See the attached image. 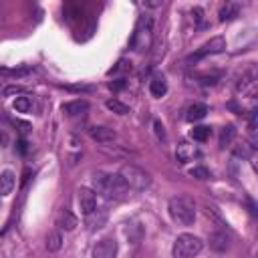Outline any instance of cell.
I'll return each mask as SVG.
<instances>
[{
	"label": "cell",
	"mask_w": 258,
	"mask_h": 258,
	"mask_svg": "<svg viewBox=\"0 0 258 258\" xmlns=\"http://www.w3.org/2000/svg\"><path fill=\"white\" fill-rule=\"evenodd\" d=\"M93 185H95L93 191H99L105 200H123L129 194V187L119 173L97 171L93 175Z\"/></svg>",
	"instance_id": "1"
},
{
	"label": "cell",
	"mask_w": 258,
	"mask_h": 258,
	"mask_svg": "<svg viewBox=\"0 0 258 258\" xmlns=\"http://www.w3.org/2000/svg\"><path fill=\"white\" fill-rule=\"evenodd\" d=\"M167 212L173 222L181 226H191L196 222V204L187 196H173L167 202Z\"/></svg>",
	"instance_id": "2"
},
{
	"label": "cell",
	"mask_w": 258,
	"mask_h": 258,
	"mask_svg": "<svg viewBox=\"0 0 258 258\" xmlns=\"http://www.w3.org/2000/svg\"><path fill=\"white\" fill-rule=\"evenodd\" d=\"M153 24H155V18L145 12L139 16L137 20V26H135V32H133V38H131V44L135 50L143 52L151 46V38H153Z\"/></svg>",
	"instance_id": "3"
},
{
	"label": "cell",
	"mask_w": 258,
	"mask_h": 258,
	"mask_svg": "<svg viewBox=\"0 0 258 258\" xmlns=\"http://www.w3.org/2000/svg\"><path fill=\"white\" fill-rule=\"evenodd\" d=\"M119 175L123 177V181L127 183V187L129 189H135V191H143V189H147L151 185V175L143 167H139L135 163H125L121 167Z\"/></svg>",
	"instance_id": "4"
},
{
	"label": "cell",
	"mask_w": 258,
	"mask_h": 258,
	"mask_svg": "<svg viewBox=\"0 0 258 258\" xmlns=\"http://www.w3.org/2000/svg\"><path fill=\"white\" fill-rule=\"evenodd\" d=\"M204 248V242L194 236V234H179L173 242V248H171V254L173 258H194L202 252Z\"/></svg>",
	"instance_id": "5"
},
{
	"label": "cell",
	"mask_w": 258,
	"mask_h": 258,
	"mask_svg": "<svg viewBox=\"0 0 258 258\" xmlns=\"http://www.w3.org/2000/svg\"><path fill=\"white\" fill-rule=\"evenodd\" d=\"M236 89H238V93L244 95V97H254V95H256V89H258V71H256L254 64H250V67L242 73V77H240Z\"/></svg>",
	"instance_id": "6"
},
{
	"label": "cell",
	"mask_w": 258,
	"mask_h": 258,
	"mask_svg": "<svg viewBox=\"0 0 258 258\" xmlns=\"http://www.w3.org/2000/svg\"><path fill=\"white\" fill-rule=\"evenodd\" d=\"M77 202H79V208L85 216H89L97 210V194L91 187H81L77 191Z\"/></svg>",
	"instance_id": "7"
},
{
	"label": "cell",
	"mask_w": 258,
	"mask_h": 258,
	"mask_svg": "<svg viewBox=\"0 0 258 258\" xmlns=\"http://www.w3.org/2000/svg\"><path fill=\"white\" fill-rule=\"evenodd\" d=\"M224 50H226V38L224 36H214L198 48L194 58H202V56H208V54H218V52H224Z\"/></svg>",
	"instance_id": "8"
},
{
	"label": "cell",
	"mask_w": 258,
	"mask_h": 258,
	"mask_svg": "<svg viewBox=\"0 0 258 258\" xmlns=\"http://www.w3.org/2000/svg\"><path fill=\"white\" fill-rule=\"evenodd\" d=\"M115 256H117L115 238H103L93 246V258H115Z\"/></svg>",
	"instance_id": "9"
},
{
	"label": "cell",
	"mask_w": 258,
	"mask_h": 258,
	"mask_svg": "<svg viewBox=\"0 0 258 258\" xmlns=\"http://www.w3.org/2000/svg\"><path fill=\"white\" fill-rule=\"evenodd\" d=\"M89 135L93 141L97 143H111L113 139H117V131L111 129V127H105V125H95L89 129Z\"/></svg>",
	"instance_id": "10"
},
{
	"label": "cell",
	"mask_w": 258,
	"mask_h": 258,
	"mask_svg": "<svg viewBox=\"0 0 258 258\" xmlns=\"http://www.w3.org/2000/svg\"><path fill=\"white\" fill-rule=\"evenodd\" d=\"M175 157H177L179 163H189V161H194V159L200 157V149H198L196 145L183 141V143L177 145V149H175Z\"/></svg>",
	"instance_id": "11"
},
{
	"label": "cell",
	"mask_w": 258,
	"mask_h": 258,
	"mask_svg": "<svg viewBox=\"0 0 258 258\" xmlns=\"http://www.w3.org/2000/svg\"><path fill=\"white\" fill-rule=\"evenodd\" d=\"M208 244H210V248L214 252H220L222 254V252H226L230 248V236L226 232H212Z\"/></svg>",
	"instance_id": "12"
},
{
	"label": "cell",
	"mask_w": 258,
	"mask_h": 258,
	"mask_svg": "<svg viewBox=\"0 0 258 258\" xmlns=\"http://www.w3.org/2000/svg\"><path fill=\"white\" fill-rule=\"evenodd\" d=\"M89 101L85 99H75V101H69V103H62V113L69 115V117H75V115H83L89 111Z\"/></svg>",
	"instance_id": "13"
},
{
	"label": "cell",
	"mask_w": 258,
	"mask_h": 258,
	"mask_svg": "<svg viewBox=\"0 0 258 258\" xmlns=\"http://www.w3.org/2000/svg\"><path fill=\"white\" fill-rule=\"evenodd\" d=\"M56 226L62 228V230H67V232H71V230H75V228L79 226V220H77V216H75L71 210L62 208V210L58 212V216H56Z\"/></svg>",
	"instance_id": "14"
},
{
	"label": "cell",
	"mask_w": 258,
	"mask_h": 258,
	"mask_svg": "<svg viewBox=\"0 0 258 258\" xmlns=\"http://www.w3.org/2000/svg\"><path fill=\"white\" fill-rule=\"evenodd\" d=\"M14 185H16V175H14V171H10V169L2 171V173H0V198H2V196H10L12 189H14Z\"/></svg>",
	"instance_id": "15"
},
{
	"label": "cell",
	"mask_w": 258,
	"mask_h": 258,
	"mask_svg": "<svg viewBox=\"0 0 258 258\" xmlns=\"http://www.w3.org/2000/svg\"><path fill=\"white\" fill-rule=\"evenodd\" d=\"M105 222H107V210H103V208H97L93 214L87 216V224H89L91 230H99V228H103Z\"/></svg>",
	"instance_id": "16"
},
{
	"label": "cell",
	"mask_w": 258,
	"mask_h": 258,
	"mask_svg": "<svg viewBox=\"0 0 258 258\" xmlns=\"http://www.w3.org/2000/svg\"><path fill=\"white\" fill-rule=\"evenodd\" d=\"M206 115H208V107H206L204 103H194V105H189L187 111H185V119L191 121V123L204 119Z\"/></svg>",
	"instance_id": "17"
},
{
	"label": "cell",
	"mask_w": 258,
	"mask_h": 258,
	"mask_svg": "<svg viewBox=\"0 0 258 258\" xmlns=\"http://www.w3.org/2000/svg\"><path fill=\"white\" fill-rule=\"evenodd\" d=\"M238 14H240V4H238V2H226V4L220 8V12H218V16H220L222 22L236 18Z\"/></svg>",
	"instance_id": "18"
},
{
	"label": "cell",
	"mask_w": 258,
	"mask_h": 258,
	"mask_svg": "<svg viewBox=\"0 0 258 258\" xmlns=\"http://www.w3.org/2000/svg\"><path fill=\"white\" fill-rule=\"evenodd\" d=\"M149 93H151L153 97H163V95L167 93V83H165V79H163V77H153V79L149 81Z\"/></svg>",
	"instance_id": "19"
},
{
	"label": "cell",
	"mask_w": 258,
	"mask_h": 258,
	"mask_svg": "<svg viewBox=\"0 0 258 258\" xmlns=\"http://www.w3.org/2000/svg\"><path fill=\"white\" fill-rule=\"evenodd\" d=\"M60 246H62V236H60V232H56V230L48 232V236H46V250H48V252H58Z\"/></svg>",
	"instance_id": "20"
},
{
	"label": "cell",
	"mask_w": 258,
	"mask_h": 258,
	"mask_svg": "<svg viewBox=\"0 0 258 258\" xmlns=\"http://www.w3.org/2000/svg\"><path fill=\"white\" fill-rule=\"evenodd\" d=\"M32 109H34V101L30 97H16V101H14L16 113H30Z\"/></svg>",
	"instance_id": "21"
},
{
	"label": "cell",
	"mask_w": 258,
	"mask_h": 258,
	"mask_svg": "<svg viewBox=\"0 0 258 258\" xmlns=\"http://www.w3.org/2000/svg\"><path fill=\"white\" fill-rule=\"evenodd\" d=\"M189 135H191V139H194V141L204 143V141H208V139H210L212 129H210V127H206V125H198V127H194V129L189 131Z\"/></svg>",
	"instance_id": "22"
},
{
	"label": "cell",
	"mask_w": 258,
	"mask_h": 258,
	"mask_svg": "<svg viewBox=\"0 0 258 258\" xmlns=\"http://www.w3.org/2000/svg\"><path fill=\"white\" fill-rule=\"evenodd\" d=\"M105 107H107L109 111L117 113V115H127V113H129V105H125V103L119 101V99H109V101L105 103Z\"/></svg>",
	"instance_id": "23"
},
{
	"label": "cell",
	"mask_w": 258,
	"mask_h": 258,
	"mask_svg": "<svg viewBox=\"0 0 258 258\" xmlns=\"http://www.w3.org/2000/svg\"><path fill=\"white\" fill-rule=\"evenodd\" d=\"M234 137H236V129H234V125H226V127L222 129V135H220V145H222V147L230 145V143L234 141Z\"/></svg>",
	"instance_id": "24"
},
{
	"label": "cell",
	"mask_w": 258,
	"mask_h": 258,
	"mask_svg": "<svg viewBox=\"0 0 258 258\" xmlns=\"http://www.w3.org/2000/svg\"><path fill=\"white\" fill-rule=\"evenodd\" d=\"M189 175L196 177V179H208L210 177V171L206 167H202V165H196V167L189 169Z\"/></svg>",
	"instance_id": "25"
},
{
	"label": "cell",
	"mask_w": 258,
	"mask_h": 258,
	"mask_svg": "<svg viewBox=\"0 0 258 258\" xmlns=\"http://www.w3.org/2000/svg\"><path fill=\"white\" fill-rule=\"evenodd\" d=\"M20 93H24V87L22 85H6L2 89V95L4 97H12V95H20Z\"/></svg>",
	"instance_id": "26"
},
{
	"label": "cell",
	"mask_w": 258,
	"mask_h": 258,
	"mask_svg": "<svg viewBox=\"0 0 258 258\" xmlns=\"http://www.w3.org/2000/svg\"><path fill=\"white\" fill-rule=\"evenodd\" d=\"M153 129H155V135H157V139H167V135H165V127H163V123L159 121V119H155L153 121Z\"/></svg>",
	"instance_id": "27"
},
{
	"label": "cell",
	"mask_w": 258,
	"mask_h": 258,
	"mask_svg": "<svg viewBox=\"0 0 258 258\" xmlns=\"http://www.w3.org/2000/svg\"><path fill=\"white\" fill-rule=\"evenodd\" d=\"M30 69H0V75H10V77H22Z\"/></svg>",
	"instance_id": "28"
},
{
	"label": "cell",
	"mask_w": 258,
	"mask_h": 258,
	"mask_svg": "<svg viewBox=\"0 0 258 258\" xmlns=\"http://www.w3.org/2000/svg\"><path fill=\"white\" fill-rule=\"evenodd\" d=\"M191 16H194V20H196L198 28H202V26H204V10H202L200 6H196V8L191 10Z\"/></svg>",
	"instance_id": "29"
},
{
	"label": "cell",
	"mask_w": 258,
	"mask_h": 258,
	"mask_svg": "<svg viewBox=\"0 0 258 258\" xmlns=\"http://www.w3.org/2000/svg\"><path fill=\"white\" fill-rule=\"evenodd\" d=\"M12 125H14V127H22V129H20V133H26V131L30 129V125H28V123L18 121V119H12Z\"/></svg>",
	"instance_id": "30"
},
{
	"label": "cell",
	"mask_w": 258,
	"mask_h": 258,
	"mask_svg": "<svg viewBox=\"0 0 258 258\" xmlns=\"http://www.w3.org/2000/svg\"><path fill=\"white\" fill-rule=\"evenodd\" d=\"M6 143H8V135H6V131L0 129V147H4Z\"/></svg>",
	"instance_id": "31"
},
{
	"label": "cell",
	"mask_w": 258,
	"mask_h": 258,
	"mask_svg": "<svg viewBox=\"0 0 258 258\" xmlns=\"http://www.w3.org/2000/svg\"><path fill=\"white\" fill-rule=\"evenodd\" d=\"M125 87V81L121 79V81H117V83H111V89H115V91H119V89H123Z\"/></svg>",
	"instance_id": "32"
},
{
	"label": "cell",
	"mask_w": 258,
	"mask_h": 258,
	"mask_svg": "<svg viewBox=\"0 0 258 258\" xmlns=\"http://www.w3.org/2000/svg\"><path fill=\"white\" fill-rule=\"evenodd\" d=\"M26 149H28V147H26V141L20 139V141H18V151H20V153H26Z\"/></svg>",
	"instance_id": "33"
}]
</instances>
